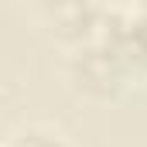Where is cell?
I'll list each match as a JSON object with an SVG mask.
<instances>
[{"label":"cell","instance_id":"6da1fadb","mask_svg":"<svg viewBox=\"0 0 147 147\" xmlns=\"http://www.w3.org/2000/svg\"><path fill=\"white\" fill-rule=\"evenodd\" d=\"M65 79H69L75 96H82L89 103H113L130 86L127 69L116 62V55L103 41H92L86 48L69 51V58H65Z\"/></svg>","mask_w":147,"mask_h":147},{"label":"cell","instance_id":"7a4b0ae2","mask_svg":"<svg viewBox=\"0 0 147 147\" xmlns=\"http://www.w3.org/2000/svg\"><path fill=\"white\" fill-rule=\"evenodd\" d=\"M99 41L127 69L130 82L147 79V3L106 7V21H103Z\"/></svg>","mask_w":147,"mask_h":147},{"label":"cell","instance_id":"3957f363","mask_svg":"<svg viewBox=\"0 0 147 147\" xmlns=\"http://www.w3.org/2000/svg\"><path fill=\"white\" fill-rule=\"evenodd\" d=\"M41 28L51 41H58L62 48H86L92 41H99L103 21H106V7L103 3H58V7H41L38 10Z\"/></svg>","mask_w":147,"mask_h":147},{"label":"cell","instance_id":"277c9868","mask_svg":"<svg viewBox=\"0 0 147 147\" xmlns=\"http://www.w3.org/2000/svg\"><path fill=\"white\" fill-rule=\"evenodd\" d=\"M14 140L21 147H72L58 130H51V127H24V130L14 134Z\"/></svg>","mask_w":147,"mask_h":147},{"label":"cell","instance_id":"5b68a950","mask_svg":"<svg viewBox=\"0 0 147 147\" xmlns=\"http://www.w3.org/2000/svg\"><path fill=\"white\" fill-rule=\"evenodd\" d=\"M0 147H21V144H17V140L10 137V140H3V144H0Z\"/></svg>","mask_w":147,"mask_h":147}]
</instances>
